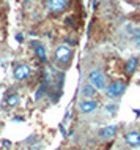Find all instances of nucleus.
<instances>
[{"mask_svg": "<svg viewBox=\"0 0 140 150\" xmlns=\"http://www.w3.org/2000/svg\"><path fill=\"white\" fill-rule=\"evenodd\" d=\"M71 59H73V51H71V47L68 46H58L57 51H55V60L60 63H63V67H66V63L71 62Z\"/></svg>", "mask_w": 140, "mask_h": 150, "instance_id": "f257e3e1", "label": "nucleus"}, {"mask_svg": "<svg viewBox=\"0 0 140 150\" xmlns=\"http://www.w3.org/2000/svg\"><path fill=\"white\" fill-rule=\"evenodd\" d=\"M68 5H69V0H47V3H46L47 11L52 14H58L62 11H65Z\"/></svg>", "mask_w": 140, "mask_h": 150, "instance_id": "f03ea898", "label": "nucleus"}, {"mask_svg": "<svg viewBox=\"0 0 140 150\" xmlns=\"http://www.w3.org/2000/svg\"><path fill=\"white\" fill-rule=\"evenodd\" d=\"M126 90V84L121 82V81H115V82H112L109 87L106 88V95L109 96V98H117V96L123 95Z\"/></svg>", "mask_w": 140, "mask_h": 150, "instance_id": "7ed1b4c3", "label": "nucleus"}, {"mask_svg": "<svg viewBox=\"0 0 140 150\" xmlns=\"http://www.w3.org/2000/svg\"><path fill=\"white\" fill-rule=\"evenodd\" d=\"M88 78H90V84L94 88H98V90H104L106 88V78H104V74L101 71H98V70L91 71Z\"/></svg>", "mask_w": 140, "mask_h": 150, "instance_id": "20e7f679", "label": "nucleus"}, {"mask_svg": "<svg viewBox=\"0 0 140 150\" xmlns=\"http://www.w3.org/2000/svg\"><path fill=\"white\" fill-rule=\"evenodd\" d=\"M30 76V67L29 65H19L14 70V79L16 81H24Z\"/></svg>", "mask_w": 140, "mask_h": 150, "instance_id": "39448f33", "label": "nucleus"}, {"mask_svg": "<svg viewBox=\"0 0 140 150\" xmlns=\"http://www.w3.org/2000/svg\"><path fill=\"white\" fill-rule=\"evenodd\" d=\"M125 141H126L127 145H131V147H140V133H135V131L126 133Z\"/></svg>", "mask_w": 140, "mask_h": 150, "instance_id": "423d86ee", "label": "nucleus"}, {"mask_svg": "<svg viewBox=\"0 0 140 150\" xmlns=\"http://www.w3.org/2000/svg\"><path fill=\"white\" fill-rule=\"evenodd\" d=\"M79 108H80V111L83 114H90V112H93L96 108H98V101L94 100H85L82 101L80 104H79Z\"/></svg>", "mask_w": 140, "mask_h": 150, "instance_id": "0eeeda50", "label": "nucleus"}, {"mask_svg": "<svg viewBox=\"0 0 140 150\" xmlns=\"http://www.w3.org/2000/svg\"><path fill=\"white\" fill-rule=\"evenodd\" d=\"M117 131H118L117 125H109V127L102 128V131L99 133V136H101V139H110V137H113L117 134Z\"/></svg>", "mask_w": 140, "mask_h": 150, "instance_id": "6e6552de", "label": "nucleus"}, {"mask_svg": "<svg viewBox=\"0 0 140 150\" xmlns=\"http://www.w3.org/2000/svg\"><path fill=\"white\" fill-rule=\"evenodd\" d=\"M32 46L35 47V54L38 55V59L41 60V62H46L47 57H46V49H44V46H41L39 43H32Z\"/></svg>", "mask_w": 140, "mask_h": 150, "instance_id": "1a4fd4ad", "label": "nucleus"}, {"mask_svg": "<svg viewBox=\"0 0 140 150\" xmlns=\"http://www.w3.org/2000/svg\"><path fill=\"white\" fill-rule=\"evenodd\" d=\"M137 65H139V59L137 57H132V59L127 60V63H126V74L127 76L132 74V73L135 71V68H137Z\"/></svg>", "mask_w": 140, "mask_h": 150, "instance_id": "9d476101", "label": "nucleus"}, {"mask_svg": "<svg viewBox=\"0 0 140 150\" xmlns=\"http://www.w3.org/2000/svg\"><path fill=\"white\" fill-rule=\"evenodd\" d=\"M94 93H96V88L91 86V84H87V86L82 88V95L85 96V98H91V96H94Z\"/></svg>", "mask_w": 140, "mask_h": 150, "instance_id": "9b49d317", "label": "nucleus"}, {"mask_svg": "<svg viewBox=\"0 0 140 150\" xmlns=\"http://www.w3.org/2000/svg\"><path fill=\"white\" fill-rule=\"evenodd\" d=\"M46 92H47V84H46V82H43L41 86H39V88H38L36 95H35V100H39V98H43Z\"/></svg>", "mask_w": 140, "mask_h": 150, "instance_id": "f8f14e48", "label": "nucleus"}, {"mask_svg": "<svg viewBox=\"0 0 140 150\" xmlns=\"http://www.w3.org/2000/svg\"><path fill=\"white\" fill-rule=\"evenodd\" d=\"M6 103H8V106H16V104L19 103V95H11V96H8V100H6Z\"/></svg>", "mask_w": 140, "mask_h": 150, "instance_id": "ddd939ff", "label": "nucleus"}, {"mask_svg": "<svg viewBox=\"0 0 140 150\" xmlns=\"http://www.w3.org/2000/svg\"><path fill=\"white\" fill-rule=\"evenodd\" d=\"M134 41H135V44H137V46L140 47V35H137V36H135V38H134Z\"/></svg>", "mask_w": 140, "mask_h": 150, "instance_id": "4468645a", "label": "nucleus"}, {"mask_svg": "<svg viewBox=\"0 0 140 150\" xmlns=\"http://www.w3.org/2000/svg\"><path fill=\"white\" fill-rule=\"evenodd\" d=\"M16 40H18L19 43H21V41H24V40H22V35H21V33H19L18 36H16Z\"/></svg>", "mask_w": 140, "mask_h": 150, "instance_id": "2eb2a0df", "label": "nucleus"}]
</instances>
